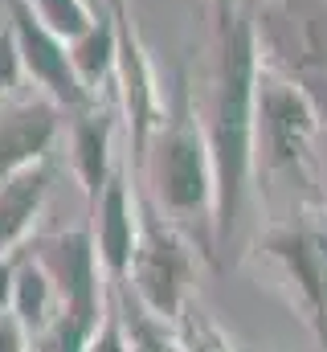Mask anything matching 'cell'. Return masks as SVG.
Listing matches in <instances>:
<instances>
[{"instance_id": "cell-1", "label": "cell", "mask_w": 327, "mask_h": 352, "mask_svg": "<svg viewBox=\"0 0 327 352\" xmlns=\"http://www.w3.org/2000/svg\"><path fill=\"white\" fill-rule=\"evenodd\" d=\"M217 33L213 62V98H209V156H213V258H221L242 221L253 148H258V78L262 50L253 33V16L238 12Z\"/></svg>"}, {"instance_id": "cell-2", "label": "cell", "mask_w": 327, "mask_h": 352, "mask_svg": "<svg viewBox=\"0 0 327 352\" xmlns=\"http://www.w3.org/2000/svg\"><path fill=\"white\" fill-rule=\"evenodd\" d=\"M152 184H156V205L164 213H172V217L209 213L213 217V156H209V140L192 115L184 74H176L172 107L156 127Z\"/></svg>"}, {"instance_id": "cell-3", "label": "cell", "mask_w": 327, "mask_h": 352, "mask_svg": "<svg viewBox=\"0 0 327 352\" xmlns=\"http://www.w3.org/2000/svg\"><path fill=\"white\" fill-rule=\"evenodd\" d=\"M135 209H139V234H135L127 287L139 295V303L152 316L180 320V311H184V283H188V246L160 217L156 201L139 197Z\"/></svg>"}, {"instance_id": "cell-4", "label": "cell", "mask_w": 327, "mask_h": 352, "mask_svg": "<svg viewBox=\"0 0 327 352\" xmlns=\"http://www.w3.org/2000/svg\"><path fill=\"white\" fill-rule=\"evenodd\" d=\"M8 25H12V37H16V50H21V66H25V78L37 82L45 98H54L66 115L94 107L98 98L82 87L78 70L70 62V41H62L37 12L29 0H0Z\"/></svg>"}, {"instance_id": "cell-5", "label": "cell", "mask_w": 327, "mask_h": 352, "mask_svg": "<svg viewBox=\"0 0 327 352\" xmlns=\"http://www.w3.org/2000/svg\"><path fill=\"white\" fill-rule=\"evenodd\" d=\"M319 131V107L291 78H258V135H266L270 164L282 173L311 176V140Z\"/></svg>"}, {"instance_id": "cell-6", "label": "cell", "mask_w": 327, "mask_h": 352, "mask_svg": "<svg viewBox=\"0 0 327 352\" xmlns=\"http://www.w3.org/2000/svg\"><path fill=\"white\" fill-rule=\"evenodd\" d=\"M41 266L49 270L54 287H58V303L62 311L58 316H70L78 320L82 328H98L102 320V263H98V250H94V238L90 230H74V234H58L49 242H41L37 250Z\"/></svg>"}, {"instance_id": "cell-7", "label": "cell", "mask_w": 327, "mask_h": 352, "mask_svg": "<svg viewBox=\"0 0 327 352\" xmlns=\"http://www.w3.org/2000/svg\"><path fill=\"white\" fill-rule=\"evenodd\" d=\"M62 107L54 98H25L0 107V184L8 176L41 164L62 135Z\"/></svg>"}, {"instance_id": "cell-8", "label": "cell", "mask_w": 327, "mask_h": 352, "mask_svg": "<svg viewBox=\"0 0 327 352\" xmlns=\"http://www.w3.org/2000/svg\"><path fill=\"white\" fill-rule=\"evenodd\" d=\"M90 209H94L90 238H94V250H98L106 283H127L131 254H135V234H139V209L131 201V184H127L123 168L111 173L106 188L98 192V201Z\"/></svg>"}, {"instance_id": "cell-9", "label": "cell", "mask_w": 327, "mask_h": 352, "mask_svg": "<svg viewBox=\"0 0 327 352\" xmlns=\"http://www.w3.org/2000/svg\"><path fill=\"white\" fill-rule=\"evenodd\" d=\"M270 254L291 270V278L299 283L303 303L311 307L315 328L327 336V230H307V226H291L270 234Z\"/></svg>"}, {"instance_id": "cell-10", "label": "cell", "mask_w": 327, "mask_h": 352, "mask_svg": "<svg viewBox=\"0 0 327 352\" xmlns=\"http://www.w3.org/2000/svg\"><path fill=\"white\" fill-rule=\"evenodd\" d=\"M115 107L111 102H94L86 111L70 115V156H74V173L86 192V201L94 205L98 192L111 180V148H115Z\"/></svg>"}, {"instance_id": "cell-11", "label": "cell", "mask_w": 327, "mask_h": 352, "mask_svg": "<svg viewBox=\"0 0 327 352\" xmlns=\"http://www.w3.org/2000/svg\"><path fill=\"white\" fill-rule=\"evenodd\" d=\"M45 192H49V164L45 160L0 184V258H12L16 246L29 238V230L45 205Z\"/></svg>"}, {"instance_id": "cell-12", "label": "cell", "mask_w": 327, "mask_h": 352, "mask_svg": "<svg viewBox=\"0 0 327 352\" xmlns=\"http://www.w3.org/2000/svg\"><path fill=\"white\" fill-rule=\"evenodd\" d=\"M62 303H58V287L49 278V270L41 266L37 254L21 258L12 270V316L29 336H41L54 320H58Z\"/></svg>"}, {"instance_id": "cell-13", "label": "cell", "mask_w": 327, "mask_h": 352, "mask_svg": "<svg viewBox=\"0 0 327 352\" xmlns=\"http://www.w3.org/2000/svg\"><path fill=\"white\" fill-rule=\"evenodd\" d=\"M115 45H119V37H115V16H111V4H106V12L102 16H94V25L70 41V62H74V70H78L82 87L90 90L94 98H98V90H106L115 82Z\"/></svg>"}, {"instance_id": "cell-14", "label": "cell", "mask_w": 327, "mask_h": 352, "mask_svg": "<svg viewBox=\"0 0 327 352\" xmlns=\"http://www.w3.org/2000/svg\"><path fill=\"white\" fill-rule=\"evenodd\" d=\"M115 287V299H119V311H123V328H127V349L131 352H172V340L164 336L160 316H152L139 295H131L127 283H111Z\"/></svg>"}, {"instance_id": "cell-15", "label": "cell", "mask_w": 327, "mask_h": 352, "mask_svg": "<svg viewBox=\"0 0 327 352\" xmlns=\"http://www.w3.org/2000/svg\"><path fill=\"white\" fill-rule=\"evenodd\" d=\"M29 4H33V12H37L62 41L82 37V33L94 25V16H102L90 0H29Z\"/></svg>"}, {"instance_id": "cell-16", "label": "cell", "mask_w": 327, "mask_h": 352, "mask_svg": "<svg viewBox=\"0 0 327 352\" xmlns=\"http://www.w3.org/2000/svg\"><path fill=\"white\" fill-rule=\"evenodd\" d=\"M86 352H131L127 349V328H123V311H119L115 287H111V295H106V311H102V320H98V328H94Z\"/></svg>"}, {"instance_id": "cell-17", "label": "cell", "mask_w": 327, "mask_h": 352, "mask_svg": "<svg viewBox=\"0 0 327 352\" xmlns=\"http://www.w3.org/2000/svg\"><path fill=\"white\" fill-rule=\"evenodd\" d=\"M21 82H25V66H21V50H16L12 25H8V16H4V21H0V102H8Z\"/></svg>"}, {"instance_id": "cell-18", "label": "cell", "mask_w": 327, "mask_h": 352, "mask_svg": "<svg viewBox=\"0 0 327 352\" xmlns=\"http://www.w3.org/2000/svg\"><path fill=\"white\" fill-rule=\"evenodd\" d=\"M0 352H29V332L16 324V316H0Z\"/></svg>"}, {"instance_id": "cell-19", "label": "cell", "mask_w": 327, "mask_h": 352, "mask_svg": "<svg viewBox=\"0 0 327 352\" xmlns=\"http://www.w3.org/2000/svg\"><path fill=\"white\" fill-rule=\"evenodd\" d=\"M12 270H16L12 258H0V316L12 311Z\"/></svg>"}, {"instance_id": "cell-20", "label": "cell", "mask_w": 327, "mask_h": 352, "mask_svg": "<svg viewBox=\"0 0 327 352\" xmlns=\"http://www.w3.org/2000/svg\"><path fill=\"white\" fill-rule=\"evenodd\" d=\"M238 12H242V4H238V0H213V29L229 25Z\"/></svg>"}, {"instance_id": "cell-21", "label": "cell", "mask_w": 327, "mask_h": 352, "mask_svg": "<svg viewBox=\"0 0 327 352\" xmlns=\"http://www.w3.org/2000/svg\"><path fill=\"white\" fill-rule=\"evenodd\" d=\"M90 4H94V8H98V12H106V0H90Z\"/></svg>"}]
</instances>
